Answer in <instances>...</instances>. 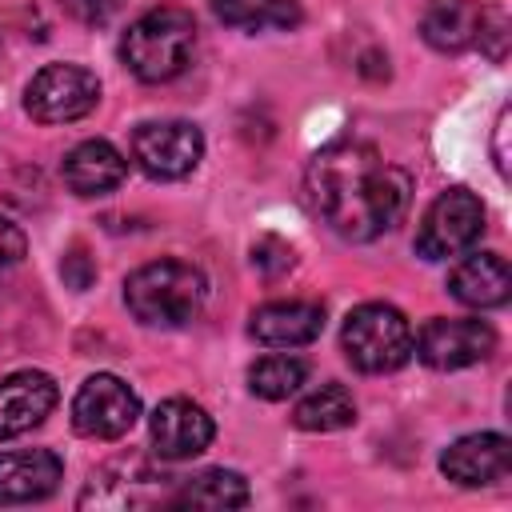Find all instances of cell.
I'll list each match as a JSON object with an SVG mask.
<instances>
[{"instance_id":"21","label":"cell","mask_w":512,"mask_h":512,"mask_svg":"<svg viewBox=\"0 0 512 512\" xmlns=\"http://www.w3.org/2000/svg\"><path fill=\"white\" fill-rule=\"evenodd\" d=\"M212 12L232 28H296L300 4L296 0H212Z\"/></svg>"},{"instance_id":"6","label":"cell","mask_w":512,"mask_h":512,"mask_svg":"<svg viewBox=\"0 0 512 512\" xmlns=\"http://www.w3.org/2000/svg\"><path fill=\"white\" fill-rule=\"evenodd\" d=\"M484 232V204L468 188H448L440 192L416 232V252L424 260H448L464 248H472Z\"/></svg>"},{"instance_id":"25","label":"cell","mask_w":512,"mask_h":512,"mask_svg":"<svg viewBox=\"0 0 512 512\" xmlns=\"http://www.w3.org/2000/svg\"><path fill=\"white\" fill-rule=\"evenodd\" d=\"M24 252H28V236H24L12 220H4V216H0V268L20 264V260H24Z\"/></svg>"},{"instance_id":"11","label":"cell","mask_w":512,"mask_h":512,"mask_svg":"<svg viewBox=\"0 0 512 512\" xmlns=\"http://www.w3.org/2000/svg\"><path fill=\"white\" fill-rule=\"evenodd\" d=\"M212 416L184 400V396H172L164 404H156L152 420H148V436H152V448L160 460H188V456H200L208 444H212Z\"/></svg>"},{"instance_id":"4","label":"cell","mask_w":512,"mask_h":512,"mask_svg":"<svg viewBox=\"0 0 512 512\" xmlns=\"http://www.w3.org/2000/svg\"><path fill=\"white\" fill-rule=\"evenodd\" d=\"M340 348L360 372H396L412 356V324L392 304H360L344 320Z\"/></svg>"},{"instance_id":"12","label":"cell","mask_w":512,"mask_h":512,"mask_svg":"<svg viewBox=\"0 0 512 512\" xmlns=\"http://www.w3.org/2000/svg\"><path fill=\"white\" fill-rule=\"evenodd\" d=\"M440 472L464 488H484L496 484L512 472V444L500 432H472L460 436L444 456H440Z\"/></svg>"},{"instance_id":"13","label":"cell","mask_w":512,"mask_h":512,"mask_svg":"<svg viewBox=\"0 0 512 512\" xmlns=\"http://www.w3.org/2000/svg\"><path fill=\"white\" fill-rule=\"evenodd\" d=\"M60 400V388L48 372H12L4 384H0V440L8 436H20V432H32Z\"/></svg>"},{"instance_id":"19","label":"cell","mask_w":512,"mask_h":512,"mask_svg":"<svg viewBox=\"0 0 512 512\" xmlns=\"http://www.w3.org/2000/svg\"><path fill=\"white\" fill-rule=\"evenodd\" d=\"M172 504L184 508H244L248 504V480L228 468H208L192 480H184L172 492Z\"/></svg>"},{"instance_id":"24","label":"cell","mask_w":512,"mask_h":512,"mask_svg":"<svg viewBox=\"0 0 512 512\" xmlns=\"http://www.w3.org/2000/svg\"><path fill=\"white\" fill-rule=\"evenodd\" d=\"M60 276H64L72 288H80V292H84V288L92 284V276H96V264H92V256H88V252L76 244V248H72L64 260H60Z\"/></svg>"},{"instance_id":"9","label":"cell","mask_w":512,"mask_h":512,"mask_svg":"<svg viewBox=\"0 0 512 512\" xmlns=\"http://www.w3.org/2000/svg\"><path fill=\"white\" fill-rule=\"evenodd\" d=\"M172 488L176 480L148 468L144 460H128V464H108L100 468L88 488L80 492V508H152V504H172Z\"/></svg>"},{"instance_id":"15","label":"cell","mask_w":512,"mask_h":512,"mask_svg":"<svg viewBox=\"0 0 512 512\" xmlns=\"http://www.w3.org/2000/svg\"><path fill=\"white\" fill-rule=\"evenodd\" d=\"M248 332L268 348H300L324 332V308L312 300H276L252 312Z\"/></svg>"},{"instance_id":"17","label":"cell","mask_w":512,"mask_h":512,"mask_svg":"<svg viewBox=\"0 0 512 512\" xmlns=\"http://www.w3.org/2000/svg\"><path fill=\"white\" fill-rule=\"evenodd\" d=\"M128 176V160L108 140H84L64 156V184L76 196H104Z\"/></svg>"},{"instance_id":"16","label":"cell","mask_w":512,"mask_h":512,"mask_svg":"<svg viewBox=\"0 0 512 512\" xmlns=\"http://www.w3.org/2000/svg\"><path fill=\"white\" fill-rule=\"evenodd\" d=\"M448 292L468 308H500L512 296V268L500 252H472L452 268Z\"/></svg>"},{"instance_id":"7","label":"cell","mask_w":512,"mask_h":512,"mask_svg":"<svg viewBox=\"0 0 512 512\" xmlns=\"http://www.w3.org/2000/svg\"><path fill=\"white\" fill-rule=\"evenodd\" d=\"M136 416H140L136 392L112 372L88 376L72 400V428L88 440H120L136 424Z\"/></svg>"},{"instance_id":"20","label":"cell","mask_w":512,"mask_h":512,"mask_svg":"<svg viewBox=\"0 0 512 512\" xmlns=\"http://www.w3.org/2000/svg\"><path fill=\"white\" fill-rule=\"evenodd\" d=\"M356 420V400L344 384H320L292 408V424L304 432H336Z\"/></svg>"},{"instance_id":"26","label":"cell","mask_w":512,"mask_h":512,"mask_svg":"<svg viewBox=\"0 0 512 512\" xmlns=\"http://www.w3.org/2000/svg\"><path fill=\"white\" fill-rule=\"evenodd\" d=\"M496 168H500V176H508V108L500 112V120H496Z\"/></svg>"},{"instance_id":"5","label":"cell","mask_w":512,"mask_h":512,"mask_svg":"<svg viewBox=\"0 0 512 512\" xmlns=\"http://www.w3.org/2000/svg\"><path fill=\"white\" fill-rule=\"evenodd\" d=\"M100 80L80 64H44L24 88V112L36 124H68L96 108Z\"/></svg>"},{"instance_id":"3","label":"cell","mask_w":512,"mask_h":512,"mask_svg":"<svg viewBox=\"0 0 512 512\" xmlns=\"http://www.w3.org/2000/svg\"><path fill=\"white\" fill-rule=\"evenodd\" d=\"M208 296V280L188 260H152L124 280V304L140 324L180 328L188 324Z\"/></svg>"},{"instance_id":"8","label":"cell","mask_w":512,"mask_h":512,"mask_svg":"<svg viewBox=\"0 0 512 512\" xmlns=\"http://www.w3.org/2000/svg\"><path fill=\"white\" fill-rule=\"evenodd\" d=\"M204 156V136L188 120H152L132 132V160L152 180H180Z\"/></svg>"},{"instance_id":"27","label":"cell","mask_w":512,"mask_h":512,"mask_svg":"<svg viewBox=\"0 0 512 512\" xmlns=\"http://www.w3.org/2000/svg\"><path fill=\"white\" fill-rule=\"evenodd\" d=\"M88 4H92V12H96V16H104V12H108L116 0H88Z\"/></svg>"},{"instance_id":"2","label":"cell","mask_w":512,"mask_h":512,"mask_svg":"<svg viewBox=\"0 0 512 512\" xmlns=\"http://www.w3.org/2000/svg\"><path fill=\"white\" fill-rule=\"evenodd\" d=\"M196 44V20L192 12L176 8V4H160L148 8L144 16H136L120 40V60L128 64V72L144 84H164L172 76L184 72L188 56Z\"/></svg>"},{"instance_id":"23","label":"cell","mask_w":512,"mask_h":512,"mask_svg":"<svg viewBox=\"0 0 512 512\" xmlns=\"http://www.w3.org/2000/svg\"><path fill=\"white\" fill-rule=\"evenodd\" d=\"M252 264H256L260 276L276 280V276H284V272L296 264V252H292V244L280 240V236H260V240L252 244Z\"/></svg>"},{"instance_id":"22","label":"cell","mask_w":512,"mask_h":512,"mask_svg":"<svg viewBox=\"0 0 512 512\" xmlns=\"http://www.w3.org/2000/svg\"><path fill=\"white\" fill-rule=\"evenodd\" d=\"M304 376H308L304 360H296V356H264V360L252 364L248 384H252V392L260 400H288L304 384Z\"/></svg>"},{"instance_id":"10","label":"cell","mask_w":512,"mask_h":512,"mask_svg":"<svg viewBox=\"0 0 512 512\" xmlns=\"http://www.w3.org/2000/svg\"><path fill=\"white\" fill-rule=\"evenodd\" d=\"M492 348H496V332L484 320H444V316H436L412 340V352L436 372H452V368H468L476 360H488Z\"/></svg>"},{"instance_id":"14","label":"cell","mask_w":512,"mask_h":512,"mask_svg":"<svg viewBox=\"0 0 512 512\" xmlns=\"http://www.w3.org/2000/svg\"><path fill=\"white\" fill-rule=\"evenodd\" d=\"M64 464L48 448H24L0 456V504H32L56 492Z\"/></svg>"},{"instance_id":"18","label":"cell","mask_w":512,"mask_h":512,"mask_svg":"<svg viewBox=\"0 0 512 512\" xmlns=\"http://www.w3.org/2000/svg\"><path fill=\"white\" fill-rule=\"evenodd\" d=\"M480 16L484 8H476L472 0H432L424 8L420 32L436 52H464L480 36Z\"/></svg>"},{"instance_id":"1","label":"cell","mask_w":512,"mask_h":512,"mask_svg":"<svg viewBox=\"0 0 512 512\" xmlns=\"http://www.w3.org/2000/svg\"><path fill=\"white\" fill-rule=\"evenodd\" d=\"M304 192L336 236L364 244L400 224L412 200V176L364 140H336L308 160Z\"/></svg>"}]
</instances>
